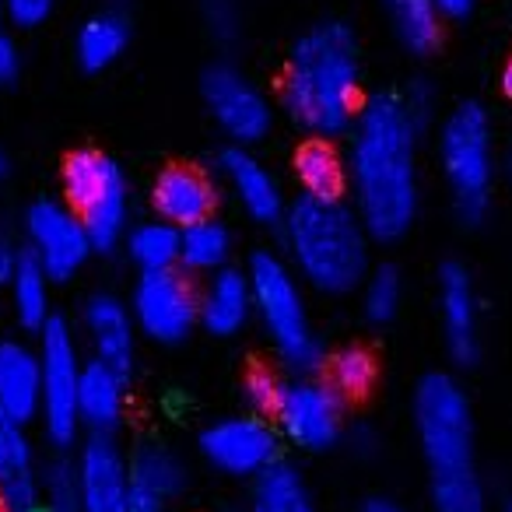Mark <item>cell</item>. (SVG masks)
I'll return each instance as SVG.
<instances>
[{
    "mask_svg": "<svg viewBox=\"0 0 512 512\" xmlns=\"http://www.w3.org/2000/svg\"><path fill=\"white\" fill-rule=\"evenodd\" d=\"M81 327H85V337L92 341L95 362L130 376L137 351V323L130 316L127 302L116 299L113 292H95L81 309Z\"/></svg>",
    "mask_w": 512,
    "mask_h": 512,
    "instance_id": "obj_16",
    "label": "cell"
},
{
    "mask_svg": "<svg viewBox=\"0 0 512 512\" xmlns=\"http://www.w3.org/2000/svg\"><path fill=\"white\" fill-rule=\"evenodd\" d=\"M477 0H435V8H439L442 18H463L474 11Z\"/></svg>",
    "mask_w": 512,
    "mask_h": 512,
    "instance_id": "obj_40",
    "label": "cell"
},
{
    "mask_svg": "<svg viewBox=\"0 0 512 512\" xmlns=\"http://www.w3.org/2000/svg\"><path fill=\"white\" fill-rule=\"evenodd\" d=\"M505 176H509V190H512V158H509V172H505Z\"/></svg>",
    "mask_w": 512,
    "mask_h": 512,
    "instance_id": "obj_46",
    "label": "cell"
},
{
    "mask_svg": "<svg viewBox=\"0 0 512 512\" xmlns=\"http://www.w3.org/2000/svg\"><path fill=\"white\" fill-rule=\"evenodd\" d=\"M130 512H165L162 502H155V498L141 495V491H134V498H130Z\"/></svg>",
    "mask_w": 512,
    "mask_h": 512,
    "instance_id": "obj_41",
    "label": "cell"
},
{
    "mask_svg": "<svg viewBox=\"0 0 512 512\" xmlns=\"http://www.w3.org/2000/svg\"><path fill=\"white\" fill-rule=\"evenodd\" d=\"M25 235H29V256L50 274V281H71L95 253L81 218L60 200L32 204L25 214Z\"/></svg>",
    "mask_w": 512,
    "mask_h": 512,
    "instance_id": "obj_12",
    "label": "cell"
},
{
    "mask_svg": "<svg viewBox=\"0 0 512 512\" xmlns=\"http://www.w3.org/2000/svg\"><path fill=\"white\" fill-rule=\"evenodd\" d=\"M502 88H505V95L512 99V57H509V64H505V71H502Z\"/></svg>",
    "mask_w": 512,
    "mask_h": 512,
    "instance_id": "obj_43",
    "label": "cell"
},
{
    "mask_svg": "<svg viewBox=\"0 0 512 512\" xmlns=\"http://www.w3.org/2000/svg\"><path fill=\"white\" fill-rule=\"evenodd\" d=\"M281 390H285V383L271 369H253L242 379V400H246L249 414H260V418H274Z\"/></svg>",
    "mask_w": 512,
    "mask_h": 512,
    "instance_id": "obj_35",
    "label": "cell"
},
{
    "mask_svg": "<svg viewBox=\"0 0 512 512\" xmlns=\"http://www.w3.org/2000/svg\"><path fill=\"white\" fill-rule=\"evenodd\" d=\"M130 316L137 330L155 344H179L200 323V292L186 271L141 274L130 295Z\"/></svg>",
    "mask_w": 512,
    "mask_h": 512,
    "instance_id": "obj_9",
    "label": "cell"
},
{
    "mask_svg": "<svg viewBox=\"0 0 512 512\" xmlns=\"http://www.w3.org/2000/svg\"><path fill=\"white\" fill-rule=\"evenodd\" d=\"M4 169H8V165H4V155H0V176H4Z\"/></svg>",
    "mask_w": 512,
    "mask_h": 512,
    "instance_id": "obj_48",
    "label": "cell"
},
{
    "mask_svg": "<svg viewBox=\"0 0 512 512\" xmlns=\"http://www.w3.org/2000/svg\"><path fill=\"white\" fill-rule=\"evenodd\" d=\"M232 260V232L221 221L207 218L179 232V271L186 274H218Z\"/></svg>",
    "mask_w": 512,
    "mask_h": 512,
    "instance_id": "obj_27",
    "label": "cell"
},
{
    "mask_svg": "<svg viewBox=\"0 0 512 512\" xmlns=\"http://www.w3.org/2000/svg\"><path fill=\"white\" fill-rule=\"evenodd\" d=\"M123 246H127V256L141 274L176 271L179 267V228L162 218L134 225L127 232V239H123Z\"/></svg>",
    "mask_w": 512,
    "mask_h": 512,
    "instance_id": "obj_28",
    "label": "cell"
},
{
    "mask_svg": "<svg viewBox=\"0 0 512 512\" xmlns=\"http://www.w3.org/2000/svg\"><path fill=\"white\" fill-rule=\"evenodd\" d=\"M22 260H25V249L15 239H8V235H0V285H11Z\"/></svg>",
    "mask_w": 512,
    "mask_h": 512,
    "instance_id": "obj_39",
    "label": "cell"
},
{
    "mask_svg": "<svg viewBox=\"0 0 512 512\" xmlns=\"http://www.w3.org/2000/svg\"><path fill=\"white\" fill-rule=\"evenodd\" d=\"M0 512H8V505H4V491H0Z\"/></svg>",
    "mask_w": 512,
    "mask_h": 512,
    "instance_id": "obj_47",
    "label": "cell"
},
{
    "mask_svg": "<svg viewBox=\"0 0 512 512\" xmlns=\"http://www.w3.org/2000/svg\"><path fill=\"white\" fill-rule=\"evenodd\" d=\"M295 179L302 186V197L313 200H341L348 190V162L330 148V141H309L295 155Z\"/></svg>",
    "mask_w": 512,
    "mask_h": 512,
    "instance_id": "obj_26",
    "label": "cell"
},
{
    "mask_svg": "<svg viewBox=\"0 0 512 512\" xmlns=\"http://www.w3.org/2000/svg\"><path fill=\"white\" fill-rule=\"evenodd\" d=\"M130 43V22L123 11L106 8L99 15H92L85 25L78 29V39H74V53H78V64L85 71H106L116 60L123 57Z\"/></svg>",
    "mask_w": 512,
    "mask_h": 512,
    "instance_id": "obj_24",
    "label": "cell"
},
{
    "mask_svg": "<svg viewBox=\"0 0 512 512\" xmlns=\"http://www.w3.org/2000/svg\"><path fill=\"white\" fill-rule=\"evenodd\" d=\"M439 320L442 341L453 362L470 365L481 355V327H477V292L470 274L460 264L439 271Z\"/></svg>",
    "mask_w": 512,
    "mask_h": 512,
    "instance_id": "obj_15",
    "label": "cell"
},
{
    "mask_svg": "<svg viewBox=\"0 0 512 512\" xmlns=\"http://www.w3.org/2000/svg\"><path fill=\"white\" fill-rule=\"evenodd\" d=\"M428 99L414 92H379L362 102L351 123L348 190L369 239L393 242L418 214V134Z\"/></svg>",
    "mask_w": 512,
    "mask_h": 512,
    "instance_id": "obj_1",
    "label": "cell"
},
{
    "mask_svg": "<svg viewBox=\"0 0 512 512\" xmlns=\"http://www.w3.org/2000/svg\"><path fill=\"white\" fill-rule=\"evenodd\" d=\"M130 484L141 495L169 505L186 491V463L165 446H141L130 460Z\"/></svg>",
    "mask_w": 512,
    "mask_h": 512,
    "instance_id": "obj_25",
    "label": "cell"
},
{
    "mask_svg": "<svg viewBox=\"0 0 512 512\" xmlns=\"http://www.w3.org/2000/svg\"><path fill=\"white\" fill-rule=\"evenodd\" d=\"M0 15H4V0H0Z\"/></svg>",
    "mask_w": 512,
    "mask_h": 512,
    "instance_id": "obj_49",
    "label": "cell"
},
{
    "mask_svg": "<svg viewBox=\"0 0 512 512\" xmlns=\"http://www.w3.org/2000/svg\"><path fill=\"white\" fill-rule=\"evenodd\" d=\"M0 491L8 509L36 505L43 495V470H39L29 425L8 414H0Z\"/></svg>",
    "mask_w": 512,
    "mask_h": 512,
    "instance_id": "obj_19",
    "label": "cell"
},
{
    "mask_svg": "<svg viewBox=\"0 0 512 512\" xmlns=\"http://www.w3.org/2000/svg\"><path fill=\"white\" fill-rule=\"evenodd\" d=\"M204 102L235 144H256L271 130V102L239 67L218 64L204 74Z\"/></svg>",
    "mask_w": 512,
    "mask_h": 512,
    "instance_id": "obj_13",
    "label": "cell"
},
{
    "mask_svg": "<svg viewBox=\"0 0 512 512\" xmlns=\"http://www.w3.org/2000/svg\"><path fill=\"white\" fill-rule=\"evenodd\" d=\"M362 512H404L400 505H393V502H386V498H376V502H369Z\"/></svg>",
    "mask_w": 512,
    "mask_h": 512,
    "instance_id": "obj_42",
    "label": "cell"
},
{
    "mask_svg": "<svg viewBox=\"0 0 512 512\" xmlns=\"http://www.w3.org/2000/svg\"><path fill=\"white\" fill-rule=\"evenodd\" d=\"M204 18L218 36H235L239 29V0H200Z\"/></svg>",
    "mask_w": 512,
    "mask_h": 512,
    "instance_id": "obj_36",
    "label": "cell"
},
{
    "mask_svg": "<svg viewBox=\"0 0 512 512\" xmlns=\"http://www.w3.org/2000/svg\"><path fill=\"white\" fill-rule=\"evenodd\" d=\"M39 369H43V404H39V421L46 428V439L53 446H71L81 432L78 418V390H81V362L78 337L71 323L53 316L39 330Z\"/></svg>",
    "mask_w": 512,
    "mask_h": 512,
    "instance_id": "obj_8",
    "label": "cell"
},
{
    "mask_svg": "<svg viewBox=\"0 0 512 512\" xmlns=\"http://www.w3.org/2000/svg\"><path fill=\"white\" fill-rule=\"evenodd\" d=\"M151 204H155L158 218L183 232V228L211 218L214 204H218V190H214L207 172L193 169V165H172L155 179Z\"/></svg>",
    "mask_w": 512,
    "mask_h": 512,
    "instance_id": "obj_17",
    "label": "cell"
},
{
    "mask_svg": "<svg viewBox=\"0 0 512 512\" xmlns=\"http://www.w3.org/2000/svg\"><path fill=\"white\" fill-rule=\"evenodd\" d=\"M8 512H50L43 502H36V505H22V509H8Z\"/></svg>",
    "mask_w": 512,
    "mask_h": 512,
    "instance_id": "obj_44",
    "label": "cell"
},
{
    "mask_svg": "<svg viewBox=\"0 0 512 512\" xmlns=\"http://www.w3.org/2000/svg\"><path fill=\"white\" fill-rule=\"evenodd\" d=\"M285 246L295 278L323 295H348L369 278V232L344 200H295L285 211Z\"/></svg>",
    "mask_w": 512,
    "mask_h": 512,
    "instance_id": "obj_3",
    "label": "cell"
},
{
    "mask_svg": "<svg viewBox=\"0 0 512 512\" xmlns=\"http://www.w3.org/2000/svg\"><path fill=\"white\" fill-rule=\"evenodd\" d=\"M221 176L232 186L239 207L260 225H274L285 218V193L281 183L274 179V172L267 169L260 158H253L246 148H228L221 155Z\"/></svg>",
    "mask_w": 512,
    "mask_h": 512,
    "instance_id": "obj_18",
    "label": "cell"
},
{
    "mask_svg": "<svg viewBox=\"0 0 512 512\" xmlns=\"http://www.w3.org/2000/svg\"><path fill=\"white\" fill-rule=\"evenodd\" d=\"M439 165L456 214L481 221L495 190V141L488 113L477 102H463L446 116L439 134Z\"/></svg>",
    "mask_w": 512,
    "mask_h": 512,
    "instance_id": "obj_5",
    "label": "cell"
},
{
    "mask_svg": "<svg viewBox=\"0 0 512 512\" xmlns=\"http://www.w3.org/2000/svg\"><path fill=\"white\" fill-rule=\"evenodd\" d=\"M400 302H404V281L393 267H379L362 281V313L369 323H390L397 320Z\"/></svg>",
    "mask_w": 512,
    "mask_h": 512,
    "instance_id": "obj_32",
    "label": "cell"
},
{
    "mask_svg": "<svg viewBox=\"0 0 512 512\" xmlns=\"http://www.w3.org/2000/svg\"><path fill=\"white\" fill-rule=\"evenodd\" d=\"M253 285L249 274L225 267V271L211 274L200 292V327L214 337H235L253 316Z\"/></svg>",
    "mask_w": 512,
    "mask_h": 512,
    "instance_id": "obj_22",
    "label": "cell"
},
{
    "mask_svg": "<svg viewBox=\"0 0 512 512\" xmlns=\"http://www.w3.org/2000/svg\"><path fill=\"white\" fill-rule=\"evenodd\" d=\"M249 285H253V309L264 323L278 358L295 376H313L327 358L323 341L309 320L306 292L292 267L274 253H256L249 260Z\"/></svg>",
    "mask_w": 512,
    "mask_h": 512,
    "instance_id": "obj_4",
    "label": "cell"
},
{
    "mask_svg": "<svg viewBox=\"0 0 512 512\" xmlns=\"http://www.w3.org/2000/svg\"><path fill=\"white\" fill-rule=\"evenodd\" d=\"M285 113L316 141L351 130L362 109V57L348 25H313L292 46L281 78Z\"/></svg>",
    "mask_w": 512,
    "mask_h": 512,
    "instance_id": "obj_2",
    "label": "cell"
},
{
    "mask_svg": "<svg viewBox=\"0 0 512 512\" xmlns=\"http://www.w3.org/2000/svg\"><path fill=\"white\" fill-rule=\"evenodd\" d=\"M53 4L57 0H4V15L22 29H32V25H43L50 18Z\"/></svg>",
    "mask_w": 512,
    "mask_h": 512,
    "instance_id": "obj_37",
    "label": "cell"
},
{
    "mask_svg": "<svg viewBox=\"0 0 512 512\" xmlns=\"http://www.w3.org/2000/svg\"><path fill=\"white\" fill-rule=\"evenodd\" d=\"M278 432L299 449L320 453L344 435V397L320 376H295L285 383L278 400Z\"/></svg>",
    "mask_w": 512,
    "mask_h": 512,
    "instance_id": "obj_10",
    "label": "cell"
},
{
    "mask_svg": "<svg viewBox=\"0 0 512 512\" xmlns=\"http://www.w3.org/2000/svg\"><path fill=\"white\" fill-rule=\"evenodd\" d=\"M50 285H53L50 274H46L43 267L29 256V249H25L22 267H18L15 278H11V285H8L11 306H15V316L25 330H43L46 323L53 320L50 316Z\"/></svg>",
    "mask_w": 512,
    "mask_h": 512,
    "instance_id": "obj_30",
    "label": "cell"
},
{
    "mask_svg": "<svg viewBox=\"0 0 512 512\" xmlns=\"http://www.w3.org/2000/svg\"><path fill=\"white\" fill-rule=\"evenodd\" d=\"M327 383L341 393L344 400L348 397H365L376 383V358L372 351L358 348V344H348L337 355H330L327 362Z\"/></svg>",
    "mask_w": 512,
    "mask_h": 512,
    "instance_id": "obj_31",
    "label": "cell"
},
{
    "mask_svg": "<svg viewBox=\"0 0 512 512\" xmlns=\"http://www.w3.org/2000/svg\"><path fill=\"white\" fill-rule=\"evenodd\" d=\"M414 432L432 470V481L474 474V414L463 386L432 372L414 390Z\"/></svg>",
    "mask_w": 512,
    "mask_h": 512,
    "instance_id": "obj_6",
    "label": "cell"
},
{
    "mask_svg": "<svg viewBox=\"0 0 512 512\" xmlns=\"http://www.w3.org/2000/svg\"><path fill=\"white\" fill-rule=\"evenodd\" d=\"M393 36L411 53H432L442 32V15L435 0H383Z\"/></svg>",
    "mask_w": 512,
    "mask_h": 512,
    "instance_id": "obj_29",
    "label": "cell"
},
{
    "mask_svg": "<svg viewBox=\"0 0 512 512\" xmlns=\"http://www.w3.org/2000/svg\"><path fill=\"white\" fill-rule=\"evenodd\" d=\"M127 414V372L109 369L102 362H85L78 390V418L88 435H109L123 425Z\"/></svg>",
    "mask_w": 512,
    "mask_h": 512,
    "instance_id": "obj_21",
    "label": "cell"
},
{
    "mask_svg": "<svg viewBox=\"0 0 512 512\" xmlns=\"http://www.w3.org/2000/svg\"><path fill=\"white\" fill-rule=\"evenodd\" d=\"M432 509L435 512H488V491L481 474H460L432 481Z\"/></svg>",
    "mask_w": 512,
    "mask_h": 512,
    "instance_id": "obj_33",
    "label": "cell"
},
{
    "mask_svg": "<svg viewBox=\"0 0 512 512\" xmlns=\"http://www.w3.org/2000/svg\"><path fill=\"white\" fill-rule=\"evenodd\" d=\"M200 453L218 474L253 481L281 460V432L260 414H232L211 421L200 432Z\"/></svg>",
    "mask_w": 512,
    "mask_h": 512,
    "instance_id": "obj_11",
    "label": "cell"
},
{
    "mask_svg": "<svg viewBox=\"0 0 512 512\" xmlns=\"http://www.w3.org/2000/svg\"><path fill=\"white\" fill-rule=\"evenodd\" d=\"M39 502L50 512H81L78 502V470L71 460H57L43 470V495Z\"/></svg>",
    "mask_w": 512,
    "mask_h": 512,
    "instance_id": "obj_34",
    "label": "cell"
},
{
    "mask_svg": "<svg viewBox=\"0 0 512 512\" xmlns=\"http://www.w3.org/2000/svg\"><path fill=\"white\" fill-rule=\"evenodd\" d=\"M39 404H43L39 351L22 341H0V414L29 425L39 418Z\"/></svg>",
    "mask_w": 512,
    "mask_h": 512,
    "instance_id": "obj_20",
    "label": "cell"
},
{
    "mask_svg": "<svg viewBox=\"0 0 512 512\" xmlns=\"http://www.w3.org/2000/svg\"><path fill=\"white\" fill-rule=\"evenodd\" d=\"M78 502L81 512H130L134 484H130V460L116 439L109 435H88L78 460Z\"/></svg>",
    "mask_w": 512,
    "mask_h": 512,
    "instance_id": "obj_14",
    "label": "cell"
},
{
    "mask_svg": "<svg viewBox=\"0 0 512 512\" xmlns=\"http://www.w3.org/2000/svg\"><path fill=\"white\" fill-rule=\"evenodd\" d=\"M249 512H316V498L302 470L288 460H278L260 477H253Z\"/></svg>",
    "mask_w": 512,
    "mask_h": 512,
    "instance_id": "obj_23",
    "label": "cell"
},
{
    "mask_svg": "<svg viewBox=\"0 0 512 512\" xmlns=\"http://www.w3.org/2000/svg\"><path fill=\"white\" fill-rule=\"evenodd\" d=\"M64 197L99 253H109L127 239L130 186L116 158L92 148L74 151L64 162Z\"/></svg>",
    "mask_w": 512,
    "mask_h": 512,
    "instance_id": "obj_7",
    "label": "cell"
},
{
    "mask_svg": "<svg viewBox=\"0 0 512 512\" xmlns=\"http://www.w3.org/2000/svg\"><path fill=\"white\" fill-rule=\"evenodd\" d=\"M18 71H22V50L8 32H0V85H11Z\"/></svg>",
    "mask_w": 512,
    "mask_h": 512,
    "instance_id": "obj_38",
    "label": "cell"
},
{
    "mask_svg": "<svg viewBox=\"0 0 512 512\" xmlns=\"http://www.w3.org/2000/svg\"><path fill=\"white\" fill-rule=\"evenodd\" d=\"M498 512H512V495L502 498V505H498Z\"/></svg>",
    "mask_w": 512,
    "mask_h": 512,
    "instance_id": "obj_45",
    "label": "cell"
}]
</instances>
